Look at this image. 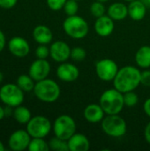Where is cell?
<instances>
[{"label": "cell", "instance_id": "cell-28", "mask_svg": "<svg viewBox=\"0 0 150 151\" xmlns=\"http://www.w3.org/2000/svg\"><path fill=\"white\" fill-rule=\"evenodd\" d=\"M79 1L77 0H67L64 6V11L67 16L76 15L79 10Z\"/></svg>", "mask_w": 150, "mask_h": 151}, {"label": "cell", "instance_id": "cell-30", "mask_svg": "<svg viewBox=\"0 0 150 151\" xmlns=\"http://www.w3.org/2000/svg\"><path fill=\"white\" fill-rule=\"evenodd\" d=\"M66 1L67 0H46V3L50 10L54 12H57L64 8Z\"/></svg>", "mask_w": 150, "mask_h": 151}, {"label": "cell", "instance_id": "cell-26", "mask_svg": "<svg viewBox=\"0 0 150 151\" xmlns=\"http://www.w3.org/2000/svg\"><path fill=\"white\" fill-rule=\"evenodd\" d=\"M105 12H106V8L103 3L95 1L90 5V12L95 18H99L101 16L105 15Z\"/></svg>", "mask_w": 150, "mask_h": 151}, {"label": "cell", "instance_id": "cell-13", "mask_svg": "<svg viewBox=\"0 0 150 151\" xmlns=\"http://www.w3.org/2000/svg\"><path fill=\"white\" fill-rule=\"evenodd\" d=\"M7 46L10 53L17 58H25L30 52L28 42L21 36H14L10 39Z\"/></svg>", "mask_w": 150, "mask_h": 151}, {"label": "cell", "instance_id": "cell-11", "mask_svg": "<svg viewBox=\"0 0 150 151\" xmlns=\"http://www.w3.org/2000/svg\"><path fill=\"white\" fill-rule=\"evenodd\" d=\"M50 73V64L47 59H35L29 66L28 74L34 79V81H39L48 78Z\"/></svg>", "mask_w": 150, "mask_h": 151}, {"label": "cell", "instance_id": "cell-4", "mask_svg": "<svg viewBox=\"0 0 150 151\" xmlns=\"http://www.w3.org/2000/svg\"><path fill=\"white\" fill-rule=\"evenodd\" d=\"M65 33L73 39H83L89 31V26L85 19L79 15L68 16L63 22Z\"/></svg>", "mask_w": 150, "mask_h": 151}, {"label": "cell", "instance_id": "cell-24", "mask_svg": "<svg viewBox=\"0 0 150 151\" xmlns=\"http://www.w3.org/2000/svg\"><path fill=\"white\" fill-rule=\"evenodd\" d=\"M27 150L29 151H49L50 146L44 138H32Z\"/></svg>", "mask_w": 150, "mask_h": 151}, {"label": "cell", "instance_id": "cell-32", "mask_svg": "<svg viewBox=\"0 0 150 151\" xmlns=\"http://www.w3.org/2000/svg\"><path fill=\"white\" fill-rule=\"evenodd\" d=\"M141 84L145 87H150V70L144 69L141 75Z\"/></svg>", "mask_w": 150, "mask_h": 151}, {"label": "cell", "instance_id": "cell-15", "mask_svg": "<svg viewBox=\"0 0 150 151\" xmlns=\"http://www.w3.org/2000/svg\"><path fill=\"white\" fill-rule=\"evenodd\" d=\"M114 20L109 15H103L96 18L95 22V31L98 35L102 37L109 36L114 31Z\"/></svg>", "mask_w": 150, "mask_h": 151}, {"label": "cell", "instance_id": "cell-14", "mask_svg": "<svg viewBox=\"0 0 150 151\" xmlns=\"http://www.w3.org/2000/svg\"><path fill=\"white\" fill-rule=\"evenodd\" d=\"M80 76L79 68L72 64L67 62L60 63L57 68V77L64 82H73Z\"/></svg>", "mask_w": 150, "mask_h": 151}, {"label": "cell", "instance_id": "cell-20", "mask_svg": "<svg viewBox=\"0 0 150 151\" xmlns=\"http://www.w3.org/2000/svg\"><path fill=\"white\" fill-rule=\"evenodd\" d=\"M107 13L114 21L123 20L128 16V6L119 2L113 3L109 6Z\"/></svg>", "mask_w": 150, "mask_h": 151}, {"label": "cell", "instance_id": "cell-25", "mask_svg": "<svg viewBox=\"0 0 150 151\" xmlns=\"http://www.w3.org/2000/svg\"><path fill=\"white\" fill-rule=\"evenodd\" d=\"M50 150L54 151H69L68 142L57 136L51 138L49 142Z\"/></svg>", "mask_w": 150, "mask_h": 151}, {"label": "cell", "instance_id": "cell-40", "mask_svg": "<svg viewBox=\"0 0 150 151\" xmlns=\"http://www.w3.org/2000/svg\"><path fill=\"white\" fill-rule=\"evenodd\" d=\"M96 1H99V2H101V3H106V2H108L109 0H96Z\"/></svg>", "mask_w": 150, "mask_h": 151}, {"label": "cell", "instance_id": "cell-1", "mask_svg": "<svg viewBox=\"0 0 150 151\" xmlns=\"http://www.w3.org/2000/svg\"><path fill=\"white\" fill-rule=\"evenodd\" d=\"M141 72L135 66L126 65L118 70L113 80V86L120 92L134 91L141 85Z\"/></svg>", "mask_w": 150, "mask_h": 151}, {"label": "cell", "instance_id": "cell-41", "mask_svg": "<svg viewBox=\"0 0 150 151\" xmlns=\"http://www.w3.org/2000/svg\"><path fill=\"white\" fill-rule=\"evenodd\" d=\"M125 1H126V2H129V3H130V2H132V1H134V0H125Z\"/></svg>", "mask_w": 150, "mask_h": 151}, {"label": "cell", "instance_id": "cell-16", "mask_svg": "<svg viewBox=\"0 0 150 151\" xmlns=\"http://www.w3.org/2000/svg\"><path fill=\"white\" fill-rule=\"evenodd\" d=\"M106 113L100 104H88L83 111L85 119L89 123H99L102 122Z\"/></svg>", "mask_w": 150, "mask_h": 151}, {"label": "cell", "instance_id": "cell-21", "mask_svg": "<svg viewBox=\"0 0 150 151\" xmlns=\"http://www.w3.org/2000/svg\"><path fill=\"white\" fill-rule=\"evenodd\" d=\"M135 62L140 68L148 69L150 67V46H141L135 54Z\"/></svg>", "mask_w": 150, "mask_h": 151}, {"label": "cell", "instance_id": "cell-19", "mask_svg": "<svg viewBox=\"0 0 150 151\" xmlns=\"http://www.w3.org/2000/svg\"><path fill=\"white\" fill-rule=\"evenodd\" d=\"M147 8L145 4L141 0H134L129 3L128 5V15L135 21H140L146 16Z\"/></svg>", "mask_w": 150, "mask_h": 151}, {"label": "cell", "instance_id": "cell-12", "mask_svg": "<svg viewBox=\"0 0 150 151\" xmlns=\"http://www.w3.org/2000/svg\"><path fill=\"white\" fill-rule=\"evenodd\" d=\"M72 49L64 41H57L51 43L50 47V58L57 63L66 62L71 58Z\"/></svg>", "mask_w": 150, "mask_h": 151}, {"label": "cell", "instance_id": "cell-6", "mask_svg": "<svg viewBox=\"0 0 150 151\" xmlns=\"http://www.w3.org/2000/svg\"><path fill=\"white\" fill-rule=\"evenodd\" d=\"M24 91L13 83L4 84L0 88V101L7 107L15 108L24 102Z\"/></svg>", "mask_w": 150, "mask_h": 151}, {"label": "cell", "instance_id": "cell-22", "mask_svg": "<svg viewBox=\"0 0 150 151\" xmlns=\"http://www.w3.org/2000/svg\"><path fill=\"white\" fill-rule=\"evenodd\" d=\"M12 115L14 119L21 125H27L32 119V114L29 109L22 104L14 108Z\"/></svg>", "mask_w": 150, "mask_h": 151}, {"label": "cell", "instance_id": "cell-37", "mask_svg": "<svg viewBox=\"0 0 150 151\" xmlns=\"http://www.w3.org/2000/svg\"><path fill=\"white\" fill-rule=\"evenodd\" d=\"M6 116V112H5V109L4 107H2L0 105V120H2L4 117Z\"/></svg>", "mask_w": 150, "mask_h": 151}, {"label": "cell", "instance_id": "cell-3", "mask_svg": "<svg viewBox=\"0 0 150 151\" xmlns=\"http://www.w3.org/2000/svg\"><path fill=\"white\" fill-rule=\"evenodd\" d=\"M33 91L36 98L44 103L56 102L61 94V89L57 82L48 78L36 81Z\"/></svg>", "mask_w": 150, "mask_h": 151}, {"label": "cell", "instance_id": "cell-43", "mask_svg": "<svg viewBox=\"0 0 150 151\" xmlns=\"http://www.w3.org/2000/svg\"><path fill=\"white\" fill-rule=\"evenodd\" d=\"M77 1H81V0H77Z\"/></svg>", "mask_w": 150, "mask_h": 151}, {"label": "cell", "instance_id": "cell-9", "mask_svg": "<svg viewBox=\"0 0 150 151\" xmlns=\"http://www.w3.org/2000/svg\"><path fill=\"white\" fill-rule=\"evenodd\" d=\"M117 63L111 58L99 60L95 65V73L97 77L103 81H111L118 72Z\"/></svg>", "mask_w": 150, "mask_h": 151}, {"label": "cell", "instance_id": "cell-23", "mask_svg": "<svg viewBox=\"0 0 150 151\" xmlns=\"http://www.w3.org/2000/svg\"><path fill=\"white\" fill-rule=\"evenodd\" d=\"M16 84L24 92H31L34 88L35 81L29 74H21L17 78Z\"/></svg>", "mask_w": 150, "mask_h": 151}, {"label": "cell", "instance_id": "cell-31", "mask_svg": "<svg viewBox=\"0 0 150 151\" xmlns=\"http://www.w3.org/2000/svg\"><path fill=\"white\" fill-rule=\"evenodd\" d=\"M35 56L37 58L46 59L50 56V48L45 44H40L35 50Z\"/></svg>", "mask_w": 150, "mask_h": 151}, {"label": "cell", "instance_id": "cell-42", "mask_svg": "<svg viewBox=\"0 0 150 151\" xmlns=\"http://www.w3.org/2000/svg\"><path fill=\"white\" fill-rule=\"evenodd\" d=\"M147 1H148V3L150 4V0H147Z\"/></svg>", "mask_w": 150, "mask_h": 151}, {"label": "cell", "instance_id": "cell-2", "mask_svg": "<svg viewBox=\"0 0 150 151\" xmlns=\"http://www.w3.org/2000/svg\"><path fill=\"white\" fill-rule=\"evenodd\" d=\"M99 104L107 115L119 114L125 106L123 93L115 88L107 89L101 95Z\"/></svg>", "mask_w": 150, "mask_h": 151}, {"label": "cell", "instance_id": "cell-18", "mask_svg": "<svg viewBox=\"0 0 150 151\" xmlns=\"http://www.w3.org/2000/svg\"><path fill=\"white\" fill-rule=\"evenodd\" d=\"M33 38L39 44H49L52 42L53 34L50 27L44 25L36 26L33 30Z\"/></svg>", "mask_w": 150, "mask_h": 151}, {"label": "cell", "instance_id": "cell-38", "mask_svg": "<svg viewBox=\"0 0 150 151\" xmlns=\"http://www.w3.org/2000/svg\"><path fill=\"white\" fill-rule=\"evenodd\" d=\"M4 146L3 144V142L0 141V151H4Z\"/></svg>", "mask_w": 150, "mask_h": 151}, {"label": "cell", "instance_id": "cell-35", "mask_svg": "<svg viewBox=\"0 0 150 151\" xmlns=\"http://www.w3.org/2000/svg\"><path fill=\"white\" fill-rule=\"evenodd\" d=\"M143 110H144V112L146 113V115L150 118V97L148 98L145 102H144V104H143Z\"/></svg>", "mask_w": 150, "mask_h": 151}, {"label": "cell", "instance_id": "cell-5", "mask_svg": "<svg viewBox=\"0 0 150 151\" xmlns=\"http://www.w3.org/2000/svg\"><path fill=\"white\" fill-rule=\"evenodd\" d=\"M103 131L111 137H122L126 134L127 125L126 120L118 114L107 115L102 120Z\"/></svg>", "mask_w": 150, "mask_h": 151}, {"label": "cell", "instance_id": "cell-39", "mask_svg": "<svg viewBox=\"0 0 150 151\" xmlns=\"http://www.w3.org/2000/svg\"><path fill=\"white\" fill-rule=\"evenodd\" d=\"M3 81H4V74H3V73L0 71V83L3 82Z\"/></svg>", "mask_w": 150, "mask_h": 151}, {"label": "cell", "instance_id": "cell-29", "mask_svg": "<svg viewBox=\"0 0 150 151\" xmlns=\"http://www.w3.org/2000/svg\"><path fill=\"white\" fill-rule=\"evenodd\" d=\"M87 57V51L81 47H74L71 50V58L76 62L83 61Z\"/></svg>", "mask_w": 150, "mask_h": 151}, {"label": "cell", "instance_id": "cell-27", "mask_svg": "<svg viewBox=\"0 0 150 151\" xmlns=\"http://www.w3.org/2000/svg\"><path fill=\"white\" fill-rule=\"evenodd\" d=\"M124 96V103L125 106L127 107H133L139 102V96L134 91H129L123 94Z\"/></svg>", "mask_w": 150, "mask_h": 151}, {"label": "cell", "instance_id": "cell-34", "mask_svg": "<svg viewBox=\"0 0 150 151\" xmlns=\"http://www.w3.org/2000/svg\"><path fill=\"white\" fill-rule=\"evenodd\" d=\"M6 44V39H5V35L3 33V31L0 29V53L4 50V47Z\"/></svg>", "mask_w": 150, "mask_h": 151}, {"label": "cell", "instance_id": "cell-33", "mask_svg": "<svg viewBox=\"0 0 150 151\" xmlns=\"http://www.w3.org/2000/svg\"><path fill=\"white\" fill-rule=\"evenodd\" d=\"M18 3V0H0V8L8 10L13 8Z\"/></svg>", "mask_w": 150, "mask_h": 151}, {"label": "cell", "instance_id": "cell-8", "mask_svg": "<svg viewBox=\"0 0 150 151\" xmlns=\"http://www.w3.org/2000/svg\"><path fill=\"white\" fill-rule=\"evenodd\" d=\"M52 129L50 119L44 116H34L27 124V131L32 138H45Z\"/></svg>", "mask_w": 150, "mask_h": 151}, {"label": "cell", "instance_id": "cell-17", "mask_svg": "<svg viewBox=\"0 0 150 151\" xmlns=\"http://www.w3.org/2000/svg\"><path fill=\"white\" fill-rule=\"evenodd\" d=\"M67 142L69 151H88L90 148L89 140L83 134L75 133Z\"/></svg>", "mask_w": 150, "mask_h": 151}, {"label": "cell", "instance_id": "cell-10", "mask_svg": "<svg viewBox=\"0 0 150 151\" xmlns=\"http://www.w3.org/2000/svg\"><path fill=\"white\" fill-rule=\"evenodd\" d=\"M32 137L27 130L19 129L13 132L8 139V146L13 151H23L27 150Z\"/></svg>", "mask_w": 150, "mask_h": 151}, {"label": "cell", "instance_id": "cell-36", "mask_svg": "<svg viewBox=\"0 0 150 151\" xmlns=\"http://www.w3.org/2000/svg\"><path fill=\"white\" fill-rule=\"evenodd\" d=\"M144 137H145L146 142L149 144H150V121L148 123V125L145 127V130H144Z\"/></svg>", "mask_w": 150, "mask_h": 151}, {"label": "cell", "instance_id": "cell-7", "mask_svg": "<svg viewBox=\"0 0 150 151\" xmlns=\"http://www.w3.org/2000/svg\"><path fill=\"white\" fill-rule=\"evenodd\" d=\"M76 122L69 115L58 116L52 126L55 136L68 141L76 133Z\"/></svg>", "mask_w": 150, "mask_h": 151}]
</instances>
